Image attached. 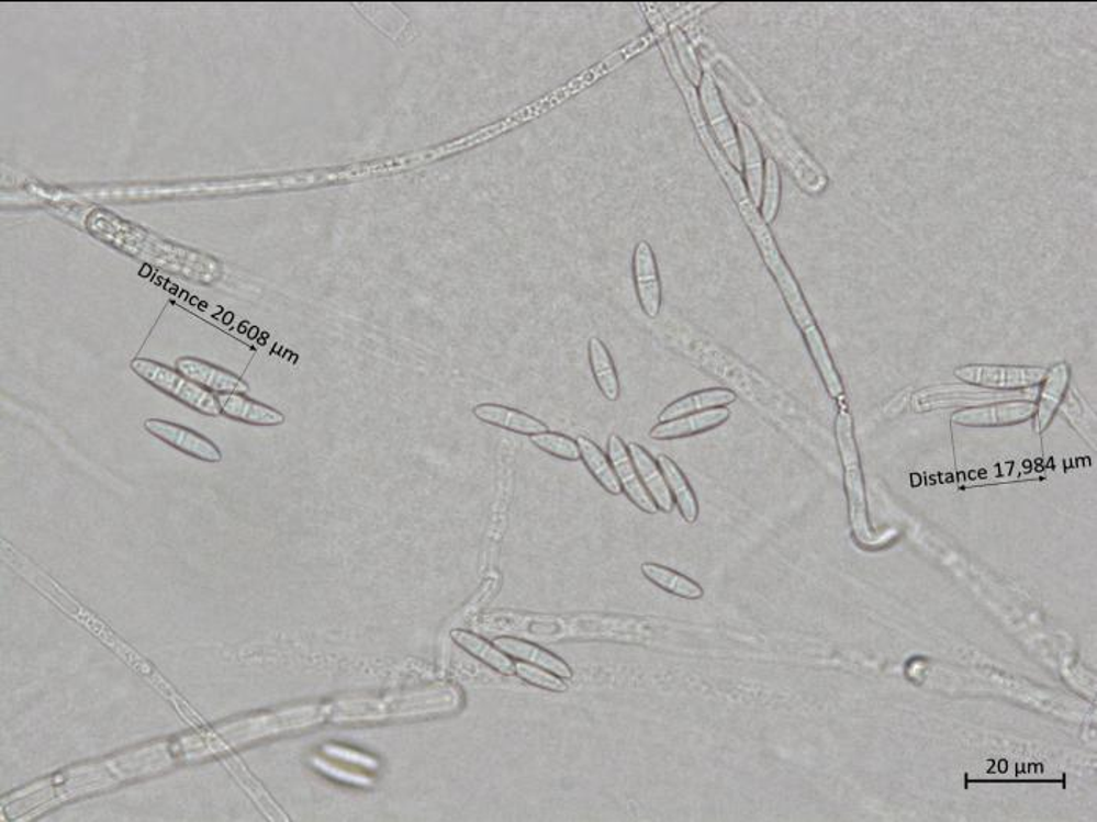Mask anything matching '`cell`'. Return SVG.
<instances>
[{"instance_id": "1", "label": "cell", "mask_w": 1097, "mask_h": 822, "mask_svg": "<svg viewBox=\"0 0 1097 822\" xmlns=\"http://www.w3.org/2000/svg\"><path fill=\"white\" fill-rule=\"evenodd\" d=\"M698 46L701 65L709 69L732 116L750 127L758 142L772 154V159L784 165L803 192L809 196L824 193L829 185L827 171L796 139L787 121L770 105L753 80L729 55L709 44V40L701 38Z\"/></svg>"}, {"instance_id": "2", "label": "cell", "mask_w": 1097, "mask_h": 822, "mask_svg": "<svg viewBox=\"0 0 1097 822\" xmlns=\"http://www.w3.org/2000/svg\"><path fill=\"white\" fill-rule=\"evenodd\" d=\"M709 157L714 167L717 168L723 182H725L726 189L731 193L734 203L739 209L745 225H747L751 235H753L766 270L775 279L777 289H780L781 295H783L785 306L791 312L799 333L803 334L807 350H809L810 358L816 363L818 373H820L821 381H824L829 396L835 399L840 398V396L846 395L842 378H840L838 369H836L835 359H832L831 352L828 350L824 334L818 328L816 317L810 312L809 304H807L805 295H803V290L799 288L794 273H792L791 267L785 262L775 237H773L772 229H770V226L762 218L761 212L758 211V205L751 201L742 176L729 164L725 154L720 149L715 148L710 150Z\"/></svg>"}, {"instance_id": "3", "label": "cell", "mask_w": 1097, "mask_h": 822, "mask_svg": "<svg viewBox=\"0 0 1097 822\" xmlns=\"http://www.w3.org/2000/svg\"><path fill=\"white\" fill-rule=\"evenodd\" d=\"M86 227L98 240L176 277L190 279L200 284H214L223 277L222 263L214 257L165 240L159 235L149 233L108 211L97 209L91 212Z\"/></svg>"}, {"instance_id": "4", "label": "cell", "mask_w": 1097, "mask_h": 822, "mask_svg": "<svg viewBox=\"0 0 1097 822\" xmlns=\"http://www.w3.org/2000/svg\"><path fill=\"white\" fill-rule=\"evenodd\" d=\"M460 702V692L452 686H433L383 699L344 700L332 705V716L334 721L340 722L427 718V716L452 713Z\"/></svg>"}, {"instance_id": "5", "label": "cell", "mask_w": 1097, "mask_h": 822, "mask_svg": "<svg viewBox=\"0 0 1097 822\" xmlns=\"http://www.w3.org/2000/svg\"><path fill=\"white\" fill-rule=\"evenodd\" d=\"M332 172L318 176L317 172L300 176H284V178L273 179H238V181H211L182 183V185H137L124 187V189H102L98 194L101 198H132V200H143V198H190V196H215V194L251 192V190H273L292 189L296 185H307V183H321L332 181Z\"/></svg>"}, {"instance_id": "6", "label": "cell", "mask_w": 1097, "mask_h": 822, "mask_svg": "<svg viewBox=\"0 0 1097 822\" xmlns=\"http://www.w3.org/2000/svg\"><path fill=\"white\" fill-rule=\"evenodd\" d=\"M840 409L836 417V440L840 460H842L843 472H846L847 494L850 502V519L854 533L860 539L869 538L867 514H865L864 487H862V473L860 453H858L857 436H854L853 416L847 409L846 395L838 398Z\"/></svg>"}, {"instance_id": "7", "label": "cell", "mask_w": 1097, "mask_h": 822, "mask_svg": "<svg viewBox=\"0 0 1097 822\" xmlns=\"http://www.w3.org/2000/svg\"><path fill=\"white\" fill-rule=\"evenodd\" d=\"M328 716H332V705L328 707H311L310 705V707L293 708V710L281 711V713L256 716L247 721L216 730L220 737H215V743L222 744L223 740L226 741V744L248 743V741L278 735V733L289 732V730L321 724Z\"/></svg>"}, {"instance_id": "8", "label": "cell", "mask_w": 1097, "mask_h": 822, "mask_svg": "<svg viewBox=\"0 0 1097 822\" xmlns=\"http://www.w3.org/2000/svg\"><path fill=\"white\" fill-rule=\"evenodd\" d=\"M131 369L153 387L159 389L164 394L172 396L204 416L216 417L222 414L216 396L212 392L205 391L204 387L193 383L182 373L175 372L170 367L149 361V359H135L131 362Z\"/></svg>"}, {"instance_id": "9", "label": "cell", "mask_w": 1097, "mask_h": 822, "mask_svg": "<svg viewBox=\"0 0 1097 822\" xmlns=\"http://www.w3.org/2000/svg\"><path fill=\"white\" fill-rule=\"evenodd\" d=\"M1048 369L1033 365H997V363H967L956 367L955 378L961 383L994 392H1026L1044 380Z\"/></svg>"}, {"instance_id": "10", "label": "cell", "mask_w": 1097, "mask_h": 822, "mask_svg": "<svg viewBox=\"0 0 1097 822\" xmlns=\"http://www.w3.org/2000/svg\"><path fill=\"white\" fill-rule=\"evenodd\" d=\"M701 66H703V77H701L698 93L701 110H703L707 126H709L715 142L720 146L721 153L725 154L729 164L737 171H740L742 170V154H740L736 124H734L732 116L729 115L728 109H726L720 90H718L709 69L704 65Z\"/></svg>"}, {"instance_id": "11", "label": "cell", "mask_w": 1097, "mask_h": 822, "mask_svg": "<svg viewBox=\"0 0 1097 822\" xmlns=\"http://www.w3.org/2000/svg\"><path fill=\"white\" fill-rule=\"evenodd\" d=\"M1010 399L1029 398L1023 396V392H994L969 384L941 385V387H928L913 394L911 407L916 413H928V410L944 409V407H966L967 409V407L1010 402Z\"/></svg>"}, {"instance_id": "12", "label": "cell", "mask_w": 1097, "mask_h": 822, "mask_svg": "<svg viewBox=\"0 0 1097 822\" xmlns=\"http://www.w3.org/2000/svg\"><path fill=\"white\" fill-rule=\"evenodd\" d=\"M1034 414V402L1010 399L990 405L967 407L953 414L952 424L966 428L1010 427L1030 420Z\"/></svg>"}, {"instance_id": "13", "label": "cell", "mask_w": 1097, "mask_h": 822, "mask_svg": "<svg viewBox=\"0 0 1097 822\" xmlns=\"http://www.w3.org/2000/svg\"><path fill=\"white\" fill-rule=\"evenodd\" d=\"M633 273L638 303L646 317L656 320L662 309V282L651 245L638 241L634 249Z\"/></svg>"}, {"instance_id": "14", "label": "cell", "mask_w": 1097, "mask_h": 822, "mask_svg": "<svg viewBox=\"0 0 1097 822\" xmlns=\"http://www.w3.org/2000/svg\"><path fill=\"white\" fill-rule=\"evenodd\" d=\"M145 429L154 438L168 443L172 449L182 451L189 457L205 462H220L223 454L212 440L198 435L193 429L182 427V425L171 424V421L149 418L145 421Z\"/></svg>"}, {"instance_id": "15", "label": "cell", "mask_w": 1097, "mask_h": 822, "mask_svg": "<svg viewBox=\"0 0 1097 822\" xmlns=\"http://www.w3.org/2000/svg\"><path fill=\"white\" fill-rule=\"evenodd\" d=\"M1071 369L1066 362H1059L1048 369L1041 381L1038 402H1034L1033 429L1037 435H1044L1051 427L1055 414L1059 413L1063 399L1070 391Z\"/></svg>"}, {"instance_id": "16", "label": "cell", "mask_w": 1097, "mask_h": 822, "mask_svg": "<svg viewBox=\"0 0 1097 822\" xmlns=\"http://www.w3.org/2000/svg\"><path fill=\"white\" fill-rule=\"evenodd\" d=\"M607 449L608 460H611L612 468H614L619 484H622L623 491L626 492L629 500L643 513L656 514L659 511L651 495L646 491L645 484L641 483L637 469H635L634 462L630 460L629 450H627V446L623 442V439L619 436L612 435L608 438Z\"/></svg>"}, {"instance_id": "17", "label": "cell", "mask_w": 1097, "mask_h": 822, "mask_svg": "<svg viewBox=\"0 0 1097 822\" xmlns=\"http://www.w3.org/2000/svg\"><path fill=\"white\" fill-rule=\"evenodd\" d=\"M176 369L183 376L201 385L205 391L216 394H245L248 384L236 374L226 372L212 363L194 358H181L176 362Z\"/></svg>"}, {"instance_id": "18", "label": "cell", "mask_w": 1097, "mask_h": 822, "mask_svg": "<svg viewBox=\"0 0 1097 822\" xmlns=\"http://www.w3.org/2000/svg\"><path fill=\"white\" fill-rule=\"evenodd\" d=\"M731 417L728 407H715V409L703 410V413L690 414V416L674 418L665 424L656 425L649 431V438L654 440H673L690 438V436L703 435L720 427Z\"/></svg>"}, {"instance_id": "19", "label": "cell", "mask_w": 1097, "mask_h": 822, "mask_svg": "<svg viewBox=\"0 0 1097 822\" xmlns=\"http://www.w3.org/2000/svg\"><path fill=\"white\" fill-rule=\"evenodd\" d=\"M216 402L223 416L244 424L256 427H280L286 421L284 414L280 410L247 398L244 394H219Z\"/></svg>"}, {"instance_id": "20", "label": "cell", "mask_w": 1097, "mask_h": 822, "mask_svg": "<svg viewBox=\"0 0 1097 822\" xmlns=\"http://www.w3.org/2000/svg\"><path fill=\"white\" fill-rule=\"evenodd\" d=\"M736 120L737 137H739L740 154H742V168L745 171V187L750 194L751 201L755 205L761 204L762 183H764L765 159L762 156L761 143L754 137L753 132L742 121Z\"/></svg>"}, {"instance_id": "21", "label": "cell", "mask_w": 1097, "mask_h": 822, "mask_svg": "<svg viewBox=\"0 0 1097 822\" xmlns=\"http://www.w3.org/2000/svg\"><path fill=\"white\" fill-rule=\"evenodd\" d=\"M473 417L479 418L483 424L516 432V435L535 436L539 432L549 431L548 425L542 424L538 418L528 416L523 410L513 407L494 405V403H482L472 409Z\"/></svg>"}, {"instance_id": "22", "label": "cell", "mask_w": 1097, "mask_h": 822, "mask_svg": "<svg viewBox=\"0 0 1097 822\" xmlns=\"http://www.w3.org/2000/svg\"><path fill=\"white\" fill-rule=\"evenodd\" d=\"M627 450H629L630 460H633L635 469H637L641 483L645 484L646 491L651 495L657 508L667 514L673 511V495H671L665 476H663L662 470L657 465L654 458L643 447L638 446V443H630Z\"/></svg>"}, {"instance_id": "23", "label": "cell", "mask_w": 1097, "mask_h": 822, "mask_svg": "<svg viewBox=\"0 0 1097 822\" xmlns=\"http://www.w3.org/2000/svg\"><path fill=\"white\" fill-rule=\"evenodd\" d=\"M736 402V394L728 389H707V391L693 392L668 405L660 413L659 424L690 416V414L703 413V410L715 409V407H726Z\"/></svg>"}, {"instance_id": "24", "label": "cell", "mask_w": 1097, "mask_h": 822, "mask_svg": "<svg viewBox=\"0 0 1097 822\" xmlns=\"http://www.w3.org/2000/svg\"><path fill=\"white\" fill-rule=\"evenodd\" d=\"M494 644L499 651L505 652L506 655L515 656V658L524 660L527 663H534L535 666L542 667V669L559 675V677H572L571 667L563 660L552 655V653L542 651V649L530 644V642L516 640V638H497Z\"/></svg>"}, {"instance_id": "25", "label": "cell", "mask_w": 1097, "mask_h": 822, "mask_svg": "<svg viewBox=\"0 0 1097 822\" xmlns=\"http://www.w3.org/2000/svg\"><path fill=\"white\" fill-rule=\"evenodd\" d=\"M657 461H659V468L662 470L663 476H665L668 487H670L671 495H673V500L676 503L685 522L690 525L695 523L699 516V505L698 500H696L695 492L690 487L684 473L678 468L676 462L665 457V454H660Z\"/></svg>"}, {"instance_id": "26", "label": "cell", "mask_w": 1097, "mask_h": 822, "mask_svg": "<svg viewBox=\"0 0 1097 822\" xmlns=\"http://www.w3.org/2000/svg\"><path fill=\"white\" fill-rule=\"evenodd\" d=\"M589 359L594 381H596L601 394H603L608 402H616V399H619V395H622V387H619V378L618 373H616L614 359H612L611 351H608V348L605 347V344L600 339V337H592V339H590Z\"/></svg>"}, {"instance_id": "27", "label": "cell", "mask_w": 1097, "mask_h": 822, "mask_svg": "<svg viewBox=\"0 0 1097 822\" xmlns=\"http://www.w3.org/2000/svg\"><path fill=\"white\" fill-rule=\"evenodd\" d=\"M641 574L649 582L659 586L660 589L667 590V593L673 594V596L679 598L699 600L704 596L703 587L698 583L685 577V575L679 574L673 568L660 566V564L656 563H645L641 564Z\"/></svg>"}, {"instance_id": "28", "label": "cell", "mask_w": 1097, "mask_h": 822, "mask_svg": "<svg viewBox=\"0 0 1097 822\" xmlns=\"http://www.w3.org/2000/svg\"><path fill=\"white\" fill-rule=\"evenodd\" d=\"M578 446L579 450H581L582 461L585 462L586 469L590 470V473L596 478L597 483L608 494H622V484H619L618 476H616L615 470L612 468L611 460H607L603 450L592 439L585 438V436L578 438Z\"/></svg>"}, {"instance_id": "29", "label": "cell", "mask_w": 1097, "mask_h": 822, "mask_svg": "<svg viewBox=\"0 0 1097 822\" xmlns=\"http://www.w3.org/2000/svg\"><path fill=\"white\" fill-rule=\"evenodd\" d=\"M1063 416L1070 421L1071 427L1076 429L1078 435L1082 436L1088 443H1092L1093 449H1096L1097 440V420L1095 413L1089 409L1087 403L1084 402L1077 391L1070 387L1065 399H1063L1062 406Z\"/></svg>"}, {"instance_id": "30", "label": "cell", "mask_w": 1097, "mask_h": 822, "mask_svg": "<svg viewBox=\"0 0 1097 822\" xmlns=\"http://www.w3.org/2000/svg\"><path fill=\"white\" fill-rule=\"evenodd\" d=\"M452 637L461 648H464L466 651L472 653L477 658L482 660L488 666L494 667L499 673L505 675L515 674V663L504 652L495 651L493 645L488 644L482 638L466 633V631H454Z\"/></svg>"}, {"instance_id": "31", "label": "cell", "mask_w": 1097, "mask_h": 822, "mask_svg": "<svg viewBox=\"0 0 1097 822\" xmlns=\"http://www.w3.org/2000/svg\"><path fill=\"white\" fill-rule=\"evenodd\" d=\"M670 38L682 71H684V75L687 76L693 86H699L701 77H703V66H701L698 54H696L695 44L690 42L689 36L685 35V32L682 31L681 25H678L676 22L670 24Z\"/></svg>"}, {"instance_id": "32", "label": "cell", "mask_w": 1097, "mask_h": 822, "mask_svg": "<svg viewBox=\"0 0 1097 822\" xmlns=\"http://www.w3.org/2000/svg\"><path fill=\"white\" fill-rule=\"evenodd\" d=\"M781 171L780 165L772 157H766L764 165V183H762L761 215L766 225L775 222L781 205Z\"/></svg>"}, {"instance_id": "33", "label": "cell", "mask_w": 1097, "mask_h": 822, "mask_svg": "<svg viewBox=\"0 0 1097 822\" xmlns=\"http://www.w3.org/2000/svg\"><path fill=\"white\" fill-rule=\"evenodd\" d=\"M531 443L538 447L539 450L545 451V453L552 454V457L560 458L564 461H579L581 460V450H579L578 440L568 438V436L559 435V432H539V435L530 436Z\"/></svg>"}, {"instance_id": "34", "label": "cell", "mask_w": 1097, "mask_h": 822, "mask_svg": "<svg viewBox=\"0 0 1097 822\" xmlns=\"http://www.w3.org/2000/svg\"><path fill=\"white\" fill-rule=\"evenodd\" d=\"M515 673L517 677L523 678V680L528 682V684L539 686V688L549 689V691L563 692L567 691L568 686L563 680L556 674L546 673L542 667L531 666L527 663H516Z\"/></svg>"}, {"instance_id": "35", "label": "cell", "mask_w": 1097, "mask_h": 822, "mask_svg": "<svg viewBox=\"0 0 1097 822\" xmlns=\"http://www.w3.org/2000/svg\"><path fill=\"white\" fill-rule=\"evenodd\" d=\"M911 396L913 392L909 391V389H905V391L902 392V394L895 396L893 402H891L889 405L886 406V409H884V416L887 417L897 416L898 413H902V410H904L905 407L908 406V403H911Z\"/></svg>"}]
</instances>
